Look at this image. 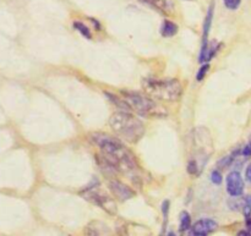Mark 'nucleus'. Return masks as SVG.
I'll list each match as a JSON object with an SVG mask.
<instances>
[{"instance_id":"f3484780","label":"nucleus","mask_w":251,"mask_h":236,"mask_svg":"<svg viewBox=\"0 0 251 236\" xmlns=\"http://www.w3.org/2000/svg\"><path fill=\"white\" fill-rule=\"evenodd\" d=\"M200 168L201 166L199 165L198 161H195V159H193V161H190L188 163V173L190 174V175H198L199 173H200Z\"/></svg>"},{"instance_id":"f257e3e1","label":"nucleus","mask_w":251,"mask_h":236,"mask_svg":"<svg viewBox=\"0 0 251 236\" xmlns=\"http://www.w3.org/2000/svg\"><path fill=\"white\" fill-rule=\"evenodd\" d=\"M90 140L100 149V154L114 166L118 173L132 176L131 173L137 169L135 156L119 140L103 132H93L90 135Z\"/></svg>"},{"instance_id":"9d476101","label":"nucleus","mask_w":251,"mask_h":236,"mask_svg":"<svg viewBox=\"0 0 251 236\" xmlns=\"http://www.w3.org/2000/svg\"><path fill=\"white\" fill-rule=\"evenodd\" d=\"M86 233L90 235H104L110 234V229L105 224L100 222H92L88 228L86 229Z\"/></svg>"},{"instance_id":"2eb2a0df","label":"nucleus","mask_w":251,"mask_h":236,"mask_svg":"<svg viewBox=\"0 0 251 236\" xmlns=\"http://www.w3.org/2000/svg\"><path fill=\"white\" fill-rule=\"evenodd\" d=\"M191 228V218L188 212L181 213L180 217V232H186Z\"/></svg>"},{"instance_id":"20e7f679","label":"nucleus","mask_w":251,"mask_h":236,"mask_svg":"<svg viewBox=\"0 0 251 236\" xmlns=\"http://www.w3.org/2000/svg\"><path fill=\"white\" fill-rule=\"evenodd\" d=\"M123 99L127 103L130 109L135 110L139 115L146 118H163L167 115L166 109L152 98L137 92L123 91Z\"/></svg>"},{"instance_id":"5701e85b","label":"nucleus","mask_w":251,"mask_h":236,"mask_svg":"<svg viewBox=\"0 0 251 236\" xmlns=\"http://www.w3.org/2000/svg\"><path fill=\"white\" fill-rule=\"evenodd\" d=\"M245 176H247V180L250 181V183H251V164L249 166H248L247 171H245Z\"/></svg>"},{"instance_id":"4468645a","label":"nucleus","mask_w":251,"mask_h":236,"mask_svg":"<svg viewBox=\"0 0 251 236\" xmlns=\"http://www.w3.org/2000/svg\"><path fill=\"white\" fill-rule=\"evenodd\" d=\"M142 1L152 5V6L163 12H169V10H171V4L167 0H142Z\"/></svg>"},{"instance_id":"a211bd4d","label":"nucleus","mask_w":251,"mask_h":236,"mask_svg":"<svg viewBox=\"0 0 251 236\" xmlns=\"http://www.w3.org/2000/svg\"><path fill=\"white\" fill-rule=\"evenodd\" d=\"M169 201H164L163 203H162V213H163V219H164V223H163V229L166 230V227H167V223H168V213H169Z\"/></svg>"},{"instance_id":"6e6552de","label":"nucleus","mask_w":251,"mask_h":236,"mask_svg":"<svg viewBox=\"0 0 251 236\" xmlns=\"http://www.w3.org/2000/svg\"><path fill=\"white\" fill-rule=\"evenodd\" d=\"M217 222H215L213 219H210V218H205V219L198 220V222L193 225L191 234L195 236H206L215 232V230L217 229Z\"/></svg>"},{"instance_id":"f03ea898","label":"nucleus","mask_w":251,"mask_h":236,"mask_svg":"<svg viewBox=\"0 0 251 236\" xmlns=\"http://www.w3.org/2000/svg\"><path fill=\"white\" fill-rule=\"evenodd\" d=\"M109 125L113 131L130 143H137L145 135V126L130 112H117L110 117Z\"/></svg>"},{"instance_id":"393cba45","label":"nucleus","mask_w":251,"mask_h":236,"mask_svg":"<svg viewBox=\"0 0 251 236\" xmlns=\"http://www.w3.org/2000/svg\"><path fill=\"white\" fill-rule=\"evenodd\" d=\"M247 227H248V229H249L250 232H251V217H248V219H247Z\"/></svg>"},{"instance_id":"412c9836","label":"nucleus","mask_w":251,"mask_h":236,"mask_svg":"<svg viewBox=\"0 0 251 236\" xmlns=\"http://www.w3.org/2000/svg\"><path fill=\"white\" fill-rule=\"evenodd\" d=\"M211 181L216 184V185H221V183H222V174L218 170H213L211 173Z\"/></svg>"},{"instance_id":"6ab92c4d","label":"nucleus","mask_w":251,"mask_h":236,"mask_svg":"<svg viewBox=\"0 0 251 236\" xmlns=\"http://www.w3.org/2000/svg\"><path fill=\"white\" fill-rule=\"evenodd\" d=\"M208 69H210V65H208V64H205V65L201 66L200 70H199L198 73H196V80L202 81L203 78H205L206 73L208 72Z\"/></svg>"},{"instance_id":"4be33fe9","label":"nucleus","mask_w":251,"mask_h":236,"mask_svg":"<svg viewBox=\"0 0 251 236\" xmlns=\"http://www.w3.org/2000/svg\"><path fill=\"white\" fill-rule=\"evenodd\" d=\"M242 154L244 156V158H250L251 157V143H248L247 146L244 147V149L242 151Z\"/></svg>"},{"instance_id":"423d86ee","label":"nucleus","mask_w":251,"mask_h":236,"mask_svg":"<svg viewBox=\"0 0 251 236\" xmlns=\"http://www.w3.org/2000/svg\"><path fill=\"white\" fill-rule=\"evenodd\" d=\"M108 188H109L112 195L114 196L117 200L122 201V202L131 200V198L135 196V191L132 190L130 186L125 185L124 183H122V181H119V180H115V179L114 180L109 181V185H108Z\"/></svg>"},{"instance_id":"9b49d317","label":"nucleus","mask_w":251,"mask_h":236,"mask_svg":"<svg viewBox=\"0 0 251 236\" xmlns=\"http://www.w3.org/2000/svg\"><path fill=\"white\" fill-rule=\"evenodd\" d=\"M178 33V26L174 22L164 21L161 27V34L163 37H173Z\"/></svg>"},{"instance_id":"aec40b11","label":"nucleus","mask_w":251,"mask_h":236,"mask_svg":"<svg viewBox=\"0 0 251 236\" xmlns=\"http://www.w3.org/2000/svg\"><path fill=\"white\" fill-rule=\"evenodd\" d=\"M225 1V5L227 9L229 10H237L239 7L242 0H223Z\"/></svg>"},{"instance_id":"7ed1b4c3","label":"nucleus","mask_w":251,"mask_h":236,"mask_svg":"<svg viewBox=\"0 0 251 236\" xmlns=\"http://www.w3.org/2000/svg\"><path fill=\"white\" fill-rule=\"evenodd\" d=\"M142 87L150 97L166 102H176L183 93V86L176 78L159 80V78L147 77L142 81Z\"/></svg>"},{"instance_id":"0eeeda50","label":"nucleus","mask_w":251,"mask_h":236,"mask_svg":"<svg viewBox=\"0 0 251 236\" xmlns=\"http://www.w3.org/2000/svg\"><path fill=\"white\" fill-rule=\"evenodd\" d=\"M227 191L232 197H240L244 192V181L238 171H232L227 176Z\"/></svg>"},{"instance_id":"b1692460","label":"nucleus","mask_w":251,"mask_h":236,"mask_svg":"<svg viewBox=\"0 0 251 236\" xmlns=\"http://www.w3.org/2000/svg\"><path fill=\"white\" fill-rule=\"evenodd\" d=\"M238 235H240V236H249V235H251V232H245V230H243V232L238 233Z\"/></svg>"},{"instance_id":"1a4fd4ad","label":"nucleus","mask_w":251,"mask_h":236,"mask_svg":"<svg viewBox=\"0 0 251 236\" xmlns=\"http://www.w3.org/2000/svg\"><path fill=\"white\" fill-rule=\"evenodd\" d=\"M213 9H215V4H211L210 7L207 10V15L205 17V21H203V37H202V47H201V53H205L206 49L208 47V34H210L211 26H212L213 21Z\"/></svg>"},{"instance_id":"f8f14e48","label":"nucleus","mask_w":251,"mask_h":236,"mask_svg":"<svg viewBox=\"0 0 251 236\" xmlns=\"http://www.w3.org/2000/svg\"><path fill=\"white\" fill-rule=\"evenodd\" d=\"M104 94L107 95L108 99H109L110 102L113 103V104L117 105V107L119 108V109L122 110V112H130V107H129V105H127V103L125 102L124 99H123V98L117 97V95L112 94V93H109V92H105Z\"/></svg>"},{"instance_id":"dca6fc26","label":"nucleus","mask_w":251,"mask_h":236,"mask_svg":"<svg viewBox=\"0 0 251 236\" xmlns=\"http://www.w3.org/2000/svg\"><path fill=\"white\" fill-rule=\"evenodd\" d=\"M74 28H75L76 31L80 32V33L82 34L83 37H86V38H87V39L92 38V34H91V32H90V29H88V27L86 26V24H83L82 22H78V21L74 22Z\"/></svg>"},{"instance_id":"ddd939ff","label":"nucleus","mask_w":251,"mask_h":236,"mask_svg":"<svg viewBox=\"0 0 251 236\" xmlns=\"http://www.w3.org/2000/svg\"><path fill=\"white\" fill-rule=\"evenodd\" d=\"M239 154H240V149L239 148L235 149V151L233 152L232 154H229V156L225 157V158L221 159V161L218 162V163H217L218 168L226 169V168H228V166H230V165H232L233 162H234L235 159L238 158V156H239Z\"/></svg>"},{"instance_id":"39448f33","label":"nucleus","mask_w":251,"mask_h":236,"mask_svg":"<svg viewBox=\"0 0 251 236\" xmlns=\"http://www.w3.org/2000/svg\"><path fill=\"white\" fill-rule=\"evenodd\" d=\"M83 197H85L87 201H90V202L100 206L102 210H104L105 212L109 213L110 215H115L118 213V208H117V205H115V201L113 200V198H110L108 195H105V193L92 190V189H87L86 192L83 193Z\"/></svg>"}]
</instances>
